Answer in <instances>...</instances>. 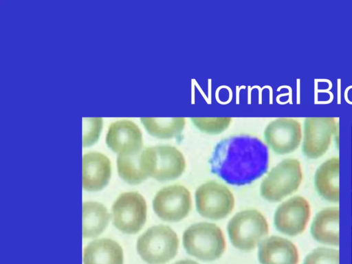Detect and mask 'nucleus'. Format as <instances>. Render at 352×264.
Wrapping results in <instances>:
<instances>
[{
  "mask_svg": "<svg viewBox=\"0 0 352 264\" xmlns=\"http://www.w3.org/2000/svg\"><path fill=\"white\" fill-rule=\"evenodd\" d=\"M208 162L211 172L226 183L250 184L267 172L268 147L254 135H232L217 142Z\"/></svg>",
  "mask_w": 352,
  "mask_h": 264,
  "instance_id": "nucleus-1",
  "label": "nucleus"
},
{
  "mask_svg": "<svg viewBox=\"0 0 352 264\" xmlns=\"http://www.w3.org/2000/svg\"><path fill=\"white\" fill-rule=\"evenodd\" d=\"M140 168L144 175L159 182L176 179L184 172L186 160L177 147L158 145L142 149L140 156Z\"/></svg>",
  "mask_w": 352,
  "mask_h": 264,
  "instance_id": "nucleus-2",
  "label": "nucleus"
},
{
  "mask_svg": "<svg viewBox=\"0 0 352 264\" xmlns=\"http://www.w3.org/2000/svg\"><path fill=\"white\" fill-rule=\"evenodd\" d=\"M183 245L192 256L204 261L219 258L226 250V239L215 223L198 222L188 226L182 235Z\"/></svg>",
  "mask_w": 352,
  "mask_h": 264,
  "instance_id": "nucleus-3",
  "label": "nucleus"
},
{
  "mask_svg": "<svg viewBox=\"0 0 352 264\" xmlns=\"http://www.w3.org/2000/svg\"><path fill=\"white\" fill-rule=\"evenodd\" d=\"M303 174L300 162L294 158L284 159L274 166L263 179L261 195L277 202L292 195L300 187Z\"/></svg>",
  "mask_w": 352,
  "mask_h": 264,
  "instance_id": "nucleus-4",
  "label": "nucleus"
},
{
  "mask_svg": "<svg viewBox=\"0 0 352 264\" xmlns=\"http://www.w3.org/2000/svg\"><path fill=\"white\" fill-rule=\"evenodd\" d=\"M232 244L241 250L250 251L269 233L266 218L258 210L245 209L236 212L227 226Z\"/></svg>",
  "mask_w": 352,
  "mask_h": 264,
  "instance_id": "nucleus-5",
  "label": "nucleus"
},
{
  "mask_svg": "<svg viewBox=\"0 0 352 264\" xmlns=\"http://www.w3.org/2000/svg\"><path fill=\"white\" fill-rule=\"evenodd\" d=\"M178 248L177 234L166 225L149 228L137 241L138 253L148 264H165L176 256Z\"/></svg>",
  "mask_w": 352,
  "mask_h": 264,
  "instance_id": "nucleus-6",
  "label": "nucleus"
},
{
  "mask_svg": "<svg viewBox=\"0 0 352 264\" xmlns=\"http://www.w3.org/2000/svg\"><path fill=\"white\" fill-rule=\"evenodd\" d=\"M195 197L197 212L210 219L225 218L234 207V197L230 190L215 180L206 182L198 186Z\"/></svg>",
  "mask_w": 352,
  "mask_h": 264,
  "instance_id": "nucleus-7",
  "label": "nucleus"
},
{
  "mask_svg": "<svg viewBox=\"0 0 352 264\" xmlns=\"http://www.w3.org/2000/svg\"><path fill=\"white\" fill-rule=\"evenodd\" d=\"M147 206L144 198L138 192L122 193L112 206L113 224L125 234H135L146 220Z\"/></svg>",
  "mask_w": 352,
  "mask_h": 264,
  "instance_id": "nucleus-8",
  "label": "nucleus"
},
{
  "mask_svg": "<svg viewBox=\"0 0 352 264\" xmlns=\"http://www.w3.org/2000/svg\"><path fill=\"white\" fill-rule=\"evenodd\" d=\"M153 208L157 217L164 221H181L192 208L190 192L181 184L165 186L155 195Z\"/></svg>",
  "mask_w": 352,
  "mask_h": 264,
  "instance_id": "nucleus-9",
  "label": "nucleus"
},
{
  "mask_svg": "<svg viewBox=\"0 0 352 264\" xmlns=\"http://www.w3.org/2000/svg\"><path fill=\"white\" fill-rule=\"evenodd\" d=\"M337 129L332 117H311L305 120L302 152L307 158L316 160L329 148Z\"/></svg>",
  "mask_w": 352,
  "mask_h": 264,
  "instance_id": "nucleus-10",
  "label": "nucleus"
},
{
  "mask_svg": "<svg viewBox=\"0 0 352 264\" xmlns=\"http://www.w3.org/2000/svg\"><path fill=\"white\" fill-rule=\"evenodd\" d=\"M311 216L309 201L296 195L282 202L276 209L274 224L280 232L290 236L302 233Z\"/></svg>",
  "mask_w": 352,
  "mask_h": 264,
  "instance_id": "nucleus-11",
  "label": "nucleus"
},
{
  "mask_svg": "<svg viewBox=\"0 0 352 264\" xmlns=\"http://www.w3.org/2000/svg\"><path fill=\"white\" fill-rule=\"evenodd\" d=\"M263 135L265 143L274 152L288 154L294 151L301 142V124L294 118H278L267 125Z\"/></svg>",
  "mask_w": 352,
  "mask_h": 264,
  "instance_id": "nucleus-12",
  "label": "nucleus"
},
{
  "mask_svg": "<svg viewBox=\"0 0 352 264\" xmlns=\"http://www.w3.org/2000/svg\"><path fill=\"white\" fill-rule=\"evenodd\" d=\"M106 144L118 155H136L142 151V132L131 120H117L109 127Z\"/></svg>",
  "mask_w": 352,
  "mask_h": 264,
  "instance_id": "nucleus-13",
  "label": "nucleus"
},
{
  "mask_svg": "<svg viewBox=\"0 0 352 264\" xmlns=\"http://www.w3.org/2000/svg\"><path fill=\"white\" fill-rule=\"evenodd\" d=\"M109 160L102 153L89 152L82 158V186L87 191L95 192L104 188L111 177Z\"/></svg>",
  "mask_w": 352,
  "mask_h": 264,
  "instance_id": "nucleus-14",
  "label": "nucleus"
},
{
  "mask_svg": "<svg viewBox=\"0 0 352 264\" xmlns=\"http://www.w3.org/2000/svg\"><path fill=\"white\" fill-rule=\"evenodd\" d=\"M258 258L261 264H298L299 253L291 241L273 235L260 242Z\"/></svg>",
  "mask_w": 352,
  "mask_h": 264,
  "instance_id": "nucleus-15",
  "label": "nucleus"
},
{
  "mask_svg": "<svg viewBox=\"0 0 352 264\" xmlns=\"http://www.w3.org/2000/svg\"><path fill=\"white\" fill-rule=\"evenodd\" d=\"M340 210L338 206H329L319 210L314 216L310 234L317 242L338 246L340 243Z\"/></svg>",
  "mask_w": 352,
  "mask_h": 264,
  "instance_id": "nucleus-16",
  "label": "nucleus"
},
{
  "mask_svg": "<svg viewBox=\"0 0 352 264\" xmlns=\"http://www.w3.org/2000/svg\"><path fill=\"white\" fill-rule=\"evenodd\" d=\"M340 160L331 157L316 169L314 183L318 195L329 202L338 203L340 199Z\"/></svg>",
  "mask_w": 352,
  "mask_h": 264,
  "instance_id": "nucleus-17",
  "label": "nucleus"
},
{
  "mask_svg": "<svg viewBox=\"0 0 352 264\" xmlns=\"http://www.w3.org/2000/svg\"><path fill=\"white\" fill-rule=\"evenodd\" d=\"M84 264H123L121 246L110 239L95 240L83 252Z\"/></svg>",
  "mask_w": 352,
  "mask_h": 264,
  "instance_id": "nucleus-18",
  "label": "nucleus"
},
{
  "mask_svg": "<svg viewBox=\"0 0 352 264\" xmlns=\"http://www.w3.org/2000/svg\"><path fill=\"white\" fill-rule=\"evenodd\" d=\"M82 235L93 238L100 235L107 228L111 216L102 204L87 201L82 207Z\"/></svg>",
  "mask_w": 352,
  "mask_h": 264,
  "instance_id": "nucleus-19",
  "label": "nucleus"
},
{
  "mask_svg": "<svg viewBox=\"0 0 352 264\" xmlns=\"http://www.w3.org/2000/svg\"><path fill=\"white\" fill-rule=\"evenodd\" d=\"M142 124L152 136L160 139H171L183 131L186 120L184 118H142Z\"/></svg>",
  "mask_w": 352,
  "mask_h": 264,
  "instance_id": "nucleus-20",
  "label": "nucleus"
},
{
  "mask_svg": "<svg viewBox=\"0 0 352 264\" xmlns=\"http://www.w3.org/2000/svg\"><path fill=\"white\" fill-rule=\"evenodd\" d=\"M140 153L133 155H118L117 168L120 178L125 182L136 185L145 181L147 177L140 168Z\"/></svg>",
  "mask_w": 352,
  "mask_h": 264,
  "instance_id": "nucleus-21",
  "label": "nucleus"
},
{
  "mask_svg": "<svg viewBox=\"0 0 352 264\" xmlns=\"http://www.w3.org/2000/svg\"><path fill=\"white\" fill-rule=\"evenodd\" d=\"M191 120L199 131L212 135L221 133L231 122L230 118H192Z\"/></svg>",
  "mask_w": 352,
  "mask_h": 264,
  "instance_id": "nucleus-22",
  "label": "nucleus"
},
{
  "mask_svg": "<svg viewBox=\"0 0 352 264\" xmlns=\"http://www.w3.org/2000/svg\"><path fill=\"white\" fill-rule=\"evenodd\" d=\"M339 250L332 248H315L305 258L303 264H339Z\"/></svg>",
  "mask_w": 352,
  "mask_h": 264,
  "instance_id": "nucleus-23",
  "label": "nucleus"
},
{
  "mask_svg": "<svg viewBox=\"0 0 352 264\" xmlns=\"http://www.w3.org/2000/svg\"><path fill=\"white\" fill-rule=\"evenodd\" d=\"M102 128L101 118H82V146H90L97 142Z\"/></svg>",
  "mask_w": 352,
  "mask_h": 264,
  "instance_id": "nucleus-24",
  "label": "nucleus"
},
{
  "mask_svg": "<svg viewBox=\"0 0 352 264\" xmlns=\"http://www.w3.org/2000/svg\"><path fill=\"white\" fill-rule=\"evenodd\" d=\"M173 264H199L197 262L190 259H184L176 261Z\"/></svg>",
  "mask_w": 352,
  "mask_h": 264,
  "instance_id": "nucleus-25",
  "label": "nucleus"
}]
</instances>
